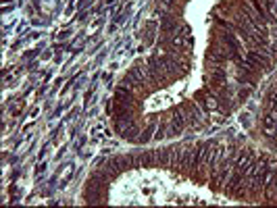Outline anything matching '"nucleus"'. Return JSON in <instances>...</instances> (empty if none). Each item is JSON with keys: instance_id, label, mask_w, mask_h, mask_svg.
<instances>
[{"instance_id": "1", "label": "nucleus", "mask_w": 277, "mask_h": 208, "mask_svg": "<svg viewBox=\"0 0 277 208\" xmlns=\"http://www.w3.org/2000/svg\"><path fill=\"white\" fill-rule=\"evenodd\" d=\"M254 162V152L250 148L242 150L240 154H236V160H233V169H231V179H229V185L225 188L227 194H236L238 188L244 183V177L248 175L250 167Z\"/></svg>"}, {"instance_id": "10", "label": "nucleus", "mask_w": 277, "mask_h": 208, "mask_svg": "<svg viewBox=\"0 0 277 208\" xmlns=\"http://www.w3.org/2000/svg\"><path fill=\"white\" fill-rule=\"evenodd\" d=\"M152 131H154V125H148V129H146V131H144V134L140 136V139H138V141H142V144H146V141H148V139H150V138H152V136H150V134H152Z\"/></svg>"}, {"instance_id": "4", "label": "nucleus", "mask_w": 277, "mask_h": 208, "mask_svg": "<svg viewBox=\"0 0 277 208\" xmlns=\"http://www.w3.org/2000/svg\"><path fill=\"white\" fill-rule=\"evenodd\" d=\"M275 196H277V160L271 162L269 177H267V183H265V198L273 200Z\"/></svg>"}, {"instance_id": "8", "label": "nucleus", "mask_w": 277, "mask_h": 208, "mask_svg": "<svg viewBox=\"0 0 277 208\" xmlns=\"http://www.w3.org/2000/svg\"><path fill=\"white\" fill-rule=\"evenodd\" d=\"M171 156H173V146H171V148H161V150H156V167L169 169V165H171Z\"/></svg>"}, {"instance_id": "3", "label": "nucleus", "mask_w": 277, "mask_h": 208, "mask_svg": "<svg viewBox=\"0 0 277 208\" xmlns=\"http://www.w3.org/2000/svg\"><path fill=\"white\" fill-rule=\"evenodd\" d=\"M233 160H236V152L229 150L227 156H223V158L217 162V167L212 169V177H210V188H212V190H221V185L227 181L229 173H231V169H233Z\"/></svg>"}, {"instance_id": "11", "label": "nucleus", "mask_w": 277, "mask_h": 208, "mask_svg": "<svg viewBox=\"0 0 277 208\" xmlns=\"http://www.w3.org/2000/svg\"><path fill=\"white\" fill-rule=\"evenodd\" d=\"M271 48H273V50H271V52H273V54H277V42H275V44H273V46H271Z\"/></svg>"}, {"instance_id": "6", "label": "nucleus", "mask_w": 277, "mask_h": 208, "mask_svg": "<svg viewBox=\"0 0 277 208\" xmlns=\"http://www.w3.org/2000/svg\"><path fill=\"white\" fill-rule=\"evenodd\" d=\"M136 167H154L156 165V152L148 150V152H140V154H134Z\"/></svg>"}, {"instance_id": "2", "label": "nucleus", "mask_w": 277, "mask_h": 208, "mask_svg": "<svg viewBox=\"0 0 277 208\" xmlns=\"http://www.w3.org/2000/svg\"><path fill=\"white\" fill-rule=\"evenodd\" d=\"M269 171H271V162H269V156L263 154L261 158H257L252 162V167L248 171V185H250V194H259L265 183H267V177H269Z\"/></svg>"}, {"instance_id": "5", "label": "nucleus", "mask_w": 277, "mask_h": 208, "mask_svg": "<svg viewBox=\"0 0 277 208\" xmlns=\"http://www.w3.org/2000/svg\"><path fill=\"white\" fill-rule=\"evenodd\" d=\"M182 113H184V117H186V123H198L200 121V111H198V106L196 104H192L190 100H186L184 104H182Z\"/></svg>"}, {"instance_id": "7", "label": "nucleus", "mask_w": 277, "mask_h": 208, "mask_svg": "<svg viewBox=\"0 0 277 208\" xmlns=\"http://www.w3.org/2000/svg\"><path fill=\"white\" fill-rule=\"evenodd\" d=\"M184 125H186V117H184V113H182V108H179V111H173L171 125H169V136L179 134V131L184 129Z\"/></svg>"}, {"instance_id": "9", "label": "nucleus", "mask_w": 277, "mask_h": 208, "mask_svg": "<svg viewBox=\"0 0 277 208\" xmlns=\"http://www.w3.org/2000/svg\"><path fill=\"white\" fill-rule=\"evenodd\" d=\"M115 100L123 106H132L134 104V94L127 90L125 85H121V87H117V92H115Z\"/></svg>"}]
</instances>
